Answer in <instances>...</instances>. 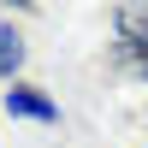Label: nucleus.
I'll list each match as a JSON object with an SVG mask.
<instances>
[{
	"label": "nucleus",
	"instance_id": "f257e3e1",
	"mask_svg": "<svg viewBox=\"0 0 148 148\" xmlns=\"http://www.w3.org/2000/svg\"><path fill=\"white\" fill-rule=\"evenodd\" d=\"M119 53L148 77V6H125L119 12Z\"/></svg>",
	"mask_w": 148,
	"mask_h": 148
},
{
	"label": "nucleus",
	"instance_id": "7ed1b4c3",
	"mask_svg": "<svg viewBox=\"0 0 148 148\" xmlns=\"http://www.w3.org/2000/svg\"><path fill=\"white\" fill-rule=\"evenodd\" d=\"M18 71H24V36L0 24V77H18Z\"/></svg>",
	"mask_w": 148,
	"mask_h": 148
},
{
	"label": "nucleus",
	"instance_id": "f03ea898",
	"mask_svg": "<svg viewBox=\"0 0 148 148\" xmlns=\"http://www.w3.org/2000/svg\"><path fill=\"white\" fill-rule=\"evenodd\" d=\"M6 113L12 119H36V125H59V107L36 89H6Z\"/></svg>",
	"mask_w": 148,
	"mask_h": 148
}]
</instances>
